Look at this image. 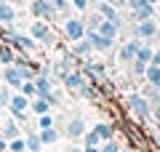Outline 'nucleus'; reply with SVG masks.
<instances>
[{
    "mask_svg": "<svg viewBox=\"0 0 160 152\" xmlns=\"http://www.w3.org/2000/svg\"><path fill=\"white\" fill-rule=\"evenodd\" d=\"M152 53H155V48H152V45H147V43H144L142 45V48H139V53H136V59H139V62H152Z\"/></svg>",
    "mask_w": 160,
    "mask_h": 152,
    "instance_id": "28",
    "label": "nucleus"
},
{
    "mask_svg": "<svg viewBox=\"0 0 160 152\" xmlns=\"http://www.w3.org/2000/svg\"><path fill=\"white\" fill-rule=\"evenodd\" d=\"M144 83H149V85H155V88H160V67H158V64H147Z\"/></svg>",
    "mask_w": 160,
    "mask_h": 152,
    "instance_id": "23",
    "label": "nucleus"
},
{
    "mask_svg": "<svg viewBox=\"0 0 160 152\" xmlns=\"http://www.w3.org/2000/svg\"><path fill=\"white\" fill-rule=\"evenodd\" d=\"M13 59H16V48L8 45L6 40H0V64L8 67V64H13Z\"/></svg>",
    "mask_w": 160,
    "mask_h": 152,
    "instance_id": "19",
    "label": "nucleus"
},
{
    "mask_svg": "<svg viewBox=\"0 0 160 152\" xmlns=\"http://www.w3.org/2000/svg\"><path fill=\"white\" fill-rule=\"evenodd\" d=\"M16 22V8H13L11 0H0V24H13Z\"/></svg>",
    "mask_w": 160,
    "mask_h": 152,
    "instance_id": "16",
    "label": "nucleus"
},
{
    "mask_svg": "<svg viewBox=\"0 0 160 152\" xmlns=\"http://www.w3.org/2000/svg\"><path fill=\"white\" fill-rule=\"evenodd\" d=\"M69 6H72L78 13H86L88 8H91V3H88V0H69Z\"/></svg>",
    "mask_w": 160,
    "mask_h": 152,
    "instance_id": "33",
    "label": "nucleus"
},
{
    "mask_svg": "<svg viewBox=\"0 0 160 152\" xmlns=\"http://www.w3.org/2000/svg\"><path fill=\"white\" fill-rule=\"evenodd\" d=\"M11 118L16 120L19 125H24V123H27V112H11Z\"/></svg>",
    "mask_w": 160,
    "mask_h": 152,
    "instance_id": "35",
    "label": "nucleus"
},
{
    "mask_svg": "<svg viewBox=\"0 0 160 152\" xmlns=\"http://www.w3.org/2000/svg\"><path fill=\"white\" fill-rule=\"evenodd\" d=\"M155 8H158V6H152V3H147V6H142V8H133V11H131L133 22H144V19H155V16H158V13H155Z\"/></svg>",
    "mask_w": 160,
    "mask_h": 152,
    "instance_id": "20",
    "label": "nucleus"
},
{
    "mask_svg": "<svg viewBox=\"0 0 160 152\" xmlns=\"http://www.w3.org/2000/svg\"><path fill=\"white\" fill-rule=\"evenodd\" d=\"M16 136H22V125L16 123V120H0V139H6V141H11V139H16Z\"/></svg>",
    "mask_w": 160,
    "mask_h": 152,
    "instance_id": "11",
    "label": "nucleus"
},
{
    "mask_svg": "<svg viewBox=\"0 0 160 152\" xmlns=\"http://www.w3.org/2000/svg\"><path fill=\"white\" fill-rule=\"evenodd\" d=\"M142 45H144L142 38H131V40H126V43L118 48V62L131 64L133 59H136V53H139V48H142Z\"/></svg>",
    "mask_w": 160,
    "mask_h": 152,
    "instance_id": "5",
    "label": "nucleus"
},
{
    "mask_svg": "<svg viewBox=\"0 0 160 152\" xmlns=\"http://www.w3.org/2000/svg\"><path fill=\"white\" fill-rule=\"evenodd\" d=\"M147 3H152V6H158V3H160V0H147Z\"/></svg>",
    "mask_w": 160,
    "mask_h": 152,
    "instance_id": "44",
    "label": "nucleus"
},
{
    "mask_svg": "<svg viewBox=\"0 0 160 152\" xmlns=\"http://www.w3.org/2000/svg\"><path fill=\"white\" fill-rule=\"evenodd\" d=\"M88 3H91V8H93V6H99V3H102V0H88Z\"/></svg>",
    "mask_w": 160,
    "mask_h": 152,
    "instance_id": "43",
    "label": "nucleus"
},
{
    "mask_svg": "<svg viewBox=\"0 0 160 152\" xmlns=\"http://www.w3.org/2000/svg\"><path fill=\"white\" fill-rule=\"evenodd\" d=\"M104 3H112V6H123L126 0H104Z\"/></svg>",
    "mask_w": 160,
    "mask_h": 152,
    "instance_id": "41",
    "label": "nucleus"
},
{
    "mask_svg": "<svg viewBox=\"0 0 160 152\" xmlns=\"http://www.w3.org/2000/svg\"><path fill=\"white\" fill-rule=\"evenodd\" d=\"M96 147H102V136H99L93 128H88L86 134H83V149L88 152V149H96Z\"/></svg>",
    "mask_w": 160,
    "mask_h": 152,
    "instance_id": "22",
    "label": "nucleus"
},
{
    "mask_svg": "<svg viewBox=\"0 0 160 152\" xmlns=\"http://www.w3.org/2000/svg\"><path fill=\"white\" fill-rule=\"evenodd\" d=\"M8 149H11V152H27V139H24V136L11 139V141H8Z\"/></svg>",
    "mask_w": 160,
    "mask_h": 152,
    "instance_id": "27",
    "label": "nucleus"
},
{
    "mask_svg": "<svg viewBox=\"0 0 160 152\" xmlns=\"http://www.w3.org/2000/svg\"><path fill=\"white\" fill-rule=\"evenodd\" d=\"M29 101H32V99L19 91V94H13L11 101H8V112H29Z\"/></svg>",
    "mask_w": 160,
    "mask_h": 152,
    "instance_id": "14",
    "label": "nucleus"
},
{
    "mask_svg": "<svg viewBox=\"0 0 160 152\" xmlns=\"http://www.w3.org/2000/svg\"><path fill=\"white\" fill-rule=\"evenodd\" d=\"M99 152H123V149H120V144H118L115 139H109V141H102Z\"/></svg>",
    "mask_w": 160,
    "mask_h": 152,
    "instance_id": "32",
    "label": "nucleus"
},
{
    "mask_svg": "<svg viewBox=\"0 0 160 152\" xmlns=\"http://www.w3.org/2000/svg\"><path fill=\"white\" fill-rule=\"evenodd\" d=\"M38 136H40V141H43V144H56V141L62 139V131H59L56 125H51V128H40Z\"/></svg>",
    "mask_w": 160,
    "mask_h": 152,
    "instance_id": "18",
    "label": "nucleus"
},
{
    "mask_svg": "<svg viewBox=\"0 0 160 152\" xmlns=\"http://www.w3.org/2000/svg\"><path fill=\"white\" fill-rule=\"evenodd\" d=\"M80 72L86 75L88 78V83H104V80H107V69H104V64H96V62H80Z\"/></svg>",
    "mask_w": 160,
    "mask_h": 152,
    "instance_id": "6",
    "label": "nucleus"
},
{
    "mask_svg": "<svg viewBox=\"0 0 160 152\" xmlns=\"http://www.w3.org/2000/svg\"><path fill=\"white\" fill-rule=\"evenodd\" d=\"M67 152H86V149H83L80 144H69V147H67Z\"/></svg>",
    "mask_w": 160,
    "mask_h": 152,
    "instance_id": "39",
    "label": "nucleus"
},
{
    "mask_svg": "<svg viewBox=\"0 0 160 152\" xmlns=\"http://www.w3.org/2000/svg\"><path fill=\"white\" fill-rule=\"evenodd\" d=\"M69 53H75L78 59H83V62H86V59L93 53L91 40H88V38H83V40H75V43H69Z\"/></svg>",
    "mask_w": 160,
    "mask_h": 152,
    "instance_id": "10",
    "label": "nucleus"
},
{
    "mask_svg": "<svg viewBox=\"0 0 160 152\" xmlns=\"http://www.w3.org/2000/svg\"><path fill=\"white\" fill-rule=\"evenodd\" d=\"M35 85H38V96H48L53 91V85H56V80H51V75L38 72L35 75Z\"/></svg>",
    "mask_w": 160,
    "mask_h": 152,
    "instance_id": "15",
    "label": "nucleus"
},
{
    "mask_svg": "<svg viewBox=\"0 0 160 152\" xmlns=\"http://www.w3.org/2000/svg\"><path fill=\"white\" fill-rule=\"evenodd\" d=\"M152 120H155V123H160V101H158V104H152Z\"/></svg>",
    "mask_w": 160,
    "mask_h": 152,
    "instance_id": "37",
    "label": "nucleus"
},
{
    "mask_svg": "<svg viewBox=\"0 0 160 152\" xmlns=\"http://www.w3.org/2000/svg\"><path fill=\"white\" fill-rule=\"evenodd\" d=\"M29 109H32L35 115H46V112H51V109H53V104L48 99H43V96H35V99L29 101Z\"/></svg>",
    "mask_w": 160,
    "mask_h": 152,
    "instance_id": "21",
    "label": "nucleus"
},
{
    "mask_svg": "<svg viewBox=\"0 0 160 152\" xmlns=\"http://www.w3.org/2000/svg\"><path fill=\"white\" fill-rule=\"evenodd\" d=\"M126 6L133 11V8H142V6H147V0H126Z\"/></svg>",
    "mask_w": 160,
    "mask_h": 152,
    "instance_id": "36",
    "label": "nucleus"
},
{
    "mask_svg": "<svg viewBox=\"0 0 160 152\" xmlns=\"http://www.w3.org/2000/svg\"><path fill=\"white\" fill-rule=\"evenodd\" d=\"M102 22H104V16L96 11V8H91V13L86 16V27L88 29H99V24H102Z\"/></svg>",
    "mask_w": 160,
    "mask_h": 152,
    "instance_id": "25",
    "label": "nucleus"
},
{
    "mask_svg": "<svg viewBox=\"0 0 160 152\" xmlns=\"http://www.w3.org/2000/svg\"><path fill=\"white\" fill-rule=\"evenodd\" d=\"M160 24L155 19H144V22L133 24V38H142V40H155V32H158Z\"/></svg>",
    "mask_w": 160,
    "mask_h": 152,
    "instance_id": "9",
    "label": "nucleus"
},
{
    "mask_svg": "<svg viewBox=\"0 0 160 152\" xmlns=\"http://www.w3.org/2000/svg\"><path fill=\"white\" fill-rule=\"evenodd\" d=\"M86 131H88L86 120H83V118H72V120L67 123V128H64V134H67V139H83Z\"/></svg>",
    "mask_w": 160,
    "mask_h": 152,
    "instance_id": "12",
    "label": "nucleus"
},
{
    "mask_svg": "<svg viewBox=\"0 0 160 152\" xmlns=\"http://www.w3.org/2000/svg\"><path fill=\"white\" fill-rule=\"evenodd\" d=\"M24 139H27V152H40L43 149V141H40V136H38V131H27V136H24Z\"/></svg>",
    "mask_w": 160,
    "mask_h": 152,
    "instance_id": "24",
    "label": "nucleus"
},
{
    "mask_svg": "<svg viewBox=\"0 0 160 152\" xmlns=\"http://www.w3.org/2000/svg\"><path fill=\"white\" fill-rule=\"evenodd\" d=\"M51 125H56V120H53V115H51V112L38 115V131H40V128H51Z\"/></svg>",
    "mask_w": 160,
    "mask_h": 152,
    "instance_id": "31",
    "label": "nucleus"
},
{
    "mask_svg": "<svg viewBox=\"0 0 160 152\" xmlns=\"http://www.w3.org/2000/svg\"><path fill=\"white\" fill-rule=\"evenodd\" d=\"M62 32H64V38H67L69 43H75V40H83V38L88 35L86 19H80V16H69V19H64Z\"/></svg>",
    "mask_w": 160,
    "mask_h": 152,
    "instance_id": "3",
    "label": "nucleus"
},
{
    "mask_svg": "<svg viewBox=\"0 0 160 152\" xmlns=\"http://www.w3.org/2000/svg\"><path fill=\"white\" fill-rule=\"evenodd\" d=\"M29 13L35 19H43V22H53L59 16V11L53 8L51 0H29Z\"/></svg>",
    "mask_w": 160,
    "mask_h": 152,
    "instance_id": "4",
    "label": "nucleus"
},
{
    "mask_svg": "<svg viewBox=\"0 0 160 152\" xmlns=\"http://www.w3.org/2000/svg\"><path fill=\"white\" fill-rule=\"evenodd\" d=\"M123 152H136V149H123Z\"/></svg>",
    "mask_w": 160,
    "mask_h": 152,
    "instance_id": "45",
    "label": "nucleus"
},
{
    "mask_svg": "<svg viewBox=\"0 0 160 152\" xmlns=\"http://www.w3.org/2000/svg\"><path fill=\"white\" fill-rule=\"evenodd\" d=\"M88 40H91V45H93V51L96 53H109V51H115V45H118V40H112V38H104L99 29H88V35H86Z\"/></svg>",
    "mask_w": 160,
    "mask_h": 152,
    "instance_id": "7",
    "label": "nucleus"
},
{
    "mask_svg": "<svg viewBox=\"0 0 160 152\" xmlns=\"http://www.w3.org/2000/svg\"><path fill=\"white\" fill-rule=\"evenodd\" d=\"M155 43L160 45V27H158V32H155Z\"/></svg>",
    "mask_w": 160,
    "mask_h": 152,
    "instance_id": "42",
    "label": "nucleus"
},
{
    "mask_svg": "<svg viewBox=\"0 0 160 152\" xmlns=\"http://www.w3.org/2000/svg\"><path fill=\"white\" fill-rule=\"evenodd\" d=\"M93 8H96V11L102 13L104 19H112V22L118 24L120 29H123V16L118 13V6H112V3H104V0H102V3H99V6H93Z\"/></svg>",
    "mask_w": 160,
    "mask_h": 152,
    "instance_id": "13",
    "label": "nucleus"
},
{
    "mask_svg": "<svg viewBox=\"0 0 160 152\" xmlns=\"http://www.w3.org/2000/svg\"><path fill=\"white\" fill-rule=\"evenodd\" d=\"M11 85H8V83H3V80H0V109H3V107H8V101H11Z\"/></svg>",
    "mask_w": 160,
    "mask_h": 152,
    "instance_id": "26",
    "label": "nucleus"
},
{
    "mask_svg": "<svg viewBox=\"0 0 160 152\" xmlns=\"http://www.w3.org/2000/svg\"><path fill=\"white\" fill-rule=\"evenodd\" d=\"M62 83H64V88H67V91H72V94H80V91L88 85V78L80 72V69H69L67 78H64Z\"/></svg>",
    "mask_w": 160,
    "mask_h": 152,
    "instance_id": "8",
    "label": "nucleus"
},
{
    "mask_svg": "<svg viewBox=\"0 0 160 152\" xmlns=\"http://www.w3.org/2000/svg\"><path fill=\"white\" fill-rule=\"evenodd\" d=\"M29 35H32L43 48H53V45L59 43L56 32H53V27H51V22H43V19H35V22L29 24Z\"/></svg>",
    "mask_w": 160,
    "mask_h": 152,
    "instance_id": "1",
    "label": "nucleus"
},
{
    "mask_svg": "<svg viewBox=\"0 0 160 152\" xmlns=\"http://www.w3.org/2000/svg\"><path fill=\"white\" fill-rule=\"evenodd\" d=\"M149 64H158V67H160V48H155V53H152V62H149Z\"/></svg>",
    "mask_w": 160,
    "mask_h": 152,
    "instance_id": "38",
    "label": "nucleus"
},
{
    "mask_svg": "<svg viewBox=\"0 0 160 152\" xmlns=\"http://www.w3.org/2000/svg\"><path fill=\"white\" fill-rule=\"evenodd\" d=\"M93 131H96L99 136H102V141H109V139H115V134H118V125L115 123H93Z\"/></svg>",
    "mask_w": 160,
    "mask_h": 152,
    "instance_id": "17",
    "label": "nucleus"
},
{
    "mask_svg": "<svg viewBox=\"0 0 160 152\" xmlns=\"http://www.w3.org/2000/svg\"><path fill=\"white\" fill-rule=\"evenodd\" d=\"M126 107H128V112H131L136 120H142V123L152 118V101H149L144 94H131L126 99Z\"/></svg>",
    "mask_w": 160,
    "mask_h": 152,
    "instance_id": "2",
    "label": "nucleus"
},
{
    "mask_svg": "<svg viewBox=\"0 0 160 152\" xmlns=\"http://www.w3.org/2000/svg\"><path fill=\"white\" fill-rule=\"evenodd\" d=\"M0 152H11V149H8V141H6V139H0Z\"/></svg>",
    "mask_w": 160,
    "mask_h": 152,
    "instance_id": "40",
    "label": "nucleus"
},
{
    "mask_svg": "<svg viewBox=\"0 0 160 152\" xmlns=\"http://www.w3.org/2000/svg\"><path fill=\"white\" fill-rule=\"evenodd\" d=\"M19 91H22L24 96H29V99H35V96H38V85H35V80H24Z\"/></svg>",
    "mask_w": 160,
    "mask_h": 152,
    "instance_id": "29",
    "label": "nucleus"
},
{
    "mask_svg": "<svg viewBox=\"0 0 160 152\" xmlns=\"http://www.w3.org/2000/svg\"><path fill=\"white\" fill-rule=\"evenodd\" d=\"M144 72H147V62L133 59V62H131V75H133V78H144Z\"/></svg>",
    "mask_w": 160,
    "mask_h": 152,
    "instance_id": "30",
    "label": "nucleus"
},
{
    "mask_svg": "<svg viewBox=\"0 0 160 152\" xmlns=\"http://www.w3.org/2000/svg\"><path fill=\"white\" fill-rule=\"evenodd\" d=\"M51 3H53V8H56V11H59V16L69 11V0H51Z\"/></svg>",
    "mask_w": 160,
    "mask_h": 152,
    "instance_id": "34",
    "label": "nucleus"
}]
</instances>
